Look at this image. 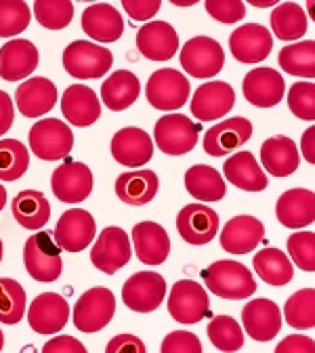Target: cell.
<instances>
[{
	"mask_svg": "<svg viewBox=\"0 0 315 353\" xmlns=\"http://www.w3.org/2000/svg\"><path fill=\"white\" fill-rule=\"evenodd\" d=\"M202 278H204L206 288L221 299L240 301L256 292V282L250 270L246 265L232 261V259H219L210 263L202 272Z\"/></svg>",
	"mask_w": 315,
	"mask_h": 353,
	"instance_id": "1",
	"label": "cell"
},
{
	"mask_svg": "<svg viewBox=\"0 0 315 353\" xmlns=\"http://www.w3.org/2000/svg\"><path fill=\"white\" fill-rule=\"evenodd\" d=\"M162 353H202V345L196 334L176 330L162 341Z\"/></svg>",
	"mask_w": 315,
	"mask_h": 353,
	"instance_id": "48",
	"label": "cell"
},
{
	"mask_svg": "<svg viewBox=\"0 0 315 353\" xmlns=\"http://www.w3.org/2000/svg\"><path fill=\"white\" fill-rule=\"evenodd\" d=\"M38 68V49L34 42L15 38L5 42L0 49V78L7 82H17L28 78Z\"/></svg>",
	"mask_w": 315,
	"mask_h": 353,
	"instance_id": "25",
	"label": "cell"
},
{
	"mask_svg": "<svg viewBox=\"0 0 315 353\" xmlns=\"http://www.w3.org/2000/svg\"><path fill=\"white\" fill-rule=\"evenodd\" d=\"M51 188L57 200L78 204L93 192V172L82 162H65L55 168L51 176Z\"/></svg>",
	"mask_w": 315,
	"mask_h": 353,
	"instance_id": "15",
	"label": "cell"
},
{
	"mask_svg": "<svg viewBox=\"0 0 315 353\" xmlns=\"http://www.w3.org/2000/svg\"><path fill=\"white\" fill-rule=\"evenodd\" d=\"M176 230L187 244L204 246L219 234V214L204 204H187L176 216Z\"/></svg>",
	"mask_w": 315,
	"mask_h": 353,
	"instance_id": "16",
	"label": "cell"
},
{
	"mask_svg": "<svg viewBox=\"0 0 315 353\" xmlns=\"http://www.w3.org/2000/svg\"><path fill=\"white\" fill-rule=\"evenodd\" d=\"M252 132H254V126L248 118H242V116L227 118V120H223L216 126H210L206 130L202 145H204V152L208 156H214V158L230 156L238 148L248 143Z\"/></svg>",
	"mask_w": 315,
	"mask_h": 353,
	"instance_id": "11",
	"label": "cell"
},
{
	"mask_svg": "<svg viewBox=\"0 0 315 353\" xmlns=\"http://www.w3.org/2000/svg\"><path fill=\"white\" fill-rule=\"evenodd\" d=\"M42 353H86V347L74 336H55L42 347Z\"/></svg>",
	"mask_w": 315,
	"mask_h": 353,
	"instance_id": "51",
	"label": "cell"
},
{
	"mask_svg": "<svg viewBox=\"0 0 315 353\" xmlns=\"http://www.w3.org/2000/svg\"><path fill=\"white\" fill-rule=\"evenodd\" d=\"M26 314V290L17 280L0 278V322L17 324Z\"/></svg>",
	"mask_w": 315,
	"mask_h": 353,
	"instance_id": "41",
	"label": "cell"
},
{
	"mask_svg": "<svg viewBox=\"0 0 315 353\" xmlns=\"http://www.w3.org/2000/svg\"><path fill=\"white\" fill-rule=\"evenodd\" d=\"M288 108L301 120L315 118V84L313 82H296L290 86L288 93Z\"/></svg>",
	"mask_w": 315,
	"mask_h": 353,
	"instance_id": "46",
	"label": "cell"
},
{
	"mask_svg": "<svg viewBox=\"0 0 315 353\" xmlns=\"http://www.w3.org/2000/svg\"><path fill=\"white\" fill-rule=\"evenodd\" d=\"M82 30L97 42H116L124 32V21L118 9L108 3H95L84 9Z\"/></svg>",
	"mask_w": 315,
	"mask_h": 353,
	"instance_id": "29",
	"label": "cell"
},
{
	"mask_svg": "<svg viewBox=\"0 0 315 353\" xmlns=\"http://www.w3.org/2000/svg\"><path fill=\"white\" fill-rule=\"evenodd\" d=\"M122 7L134 21H148L160 11L162 3L160 0H124Z\"/></svg>",
	"mask_w": 315,
	"mask_h": 353,
	"instance_id": "49",
	"label": "cell"
},
{
	"mask_svg": "<svg viewBox=\"0 0 315 353\" xmlns=\"http://www.w3.org/2000/svg\"><path fill=\"white\" fill-rule=\"evenodd\" d=\"M242 324L246 332L250 334V339L258 343H267L282 328V312L274 301L252 299L242 309Z\"/></svg>",
	"mask_w": 315,
	"mask_h": 353,
	"instance_id": "20",
	"label": "cell"
},
{
	"mask_svg": "<svg viewBox=\"0 0 315 353\" xmlns=\"http://www.w3.org/2000/svg\"><path fill=\"white\" fill-rule=\"evenodd\" d=\"M112 63V51L95 42L74 40L63 51V68L70 76L78 80L101 78L110 72Z\"/></svg>",
	"mask_w": 315,
	"mask_h": 353,
	"instance_id": "4",
	"label": "cell"
},
{
	"mask_svg": "<svg viewBox=\"0 0 315 353\" xmlns=\"http://www.w3.org/2000/svg\"><path fill=\"white\" fill-rule=\"evenodd\" d=\"M15 101L26 118L44 116L57 103V86L49 78H30L17 86Z\"/></svg>",
	"mask_w": 315,
	"mask_h": 353,
	"instance_id": "28",
	"label": "cell"
},
{
	"mask_svg": "<svg viewBox=\"0 0 315 353\" xmlns=\"http://www.w3.org/2000/svg\"><path fill=\"white\" fill-rule=\"evenodd\" d=\"M13 118H15L13 99L5 91H0V137L13 126Z\"/></svg>",
	"mask_w": 315,
	"mask_h": 353,
	"instance_id": "53",
	"label": "cell"
},
{
	"mask_svg": "<svg viewBox=\"0 0 315 353\" xmlns=\"http://www.w3.org/2000/svg\"><path fill=\"white\" fill-rule=\"evenodd\" d=\"M0 261H3V240H0Z\"/></svg>",
	"mask_w": 315,
	"mask_h": 353,
	"instance_id": "57",
	"label": "cell"
},
{
	"mask_svg": "<svg viewBox=\"0 0 315 353\" xmlns=\"http://www.w3.org/2000/svg\"><path fill=\"white\" fill-rule=\"evenodd\" d=\"M313 349H315L313 339L303 336V334H292V336H286L276 347V353H313Z\"/></svg>",
	"mask_w": 315,
	"mask_h": 353,
	"instance_id": "52",
	"label": "cell"
},
{
	"mask_svg": "<svg viewBox=\"0 0 315 353\" xmlns=\"http://www.w3.org/2000/svg\"><path fill=\"white\" fill-rule=\"evenodd\" d=\"M288 259L303 272L315 270V234L296 232L288 238Z\"/></svg>",
	"mask_w": 315,
	"mask_h": 353,
	"instance_id": "45",
	"label": "cell"
},
{
	"mask_svg": "<svg viewBox=\"0 0 315 353\" xmlns=\"http://www.w3.org/2000/svg\"><path fill=\"white\" fill-rule=\"evenodd\" d=\"M236 105V93L227 82H206L192 97V114L202 122L227 116Z\"/></svg>",
	"mask_w": 315,
	"mask_h": 353,
	"instance_id": "18",
	"label": "cell"
},
{
	"mask_svg": "<svg viewBox=\"0 0 315 353\" xmlns=\"http://www.w3.org/2000/svg\"><path fill=\"white\" fill-rule=\"evenodd\" d=\"M185 190L200 202H219L227 194L219 170L206 164H196L185 172Z\"/></svg>",
	"mask_w": 315,
	"mask_h": 353,
	"instance_id": "35",
	"label": "cell"
},
{
	"mask_svg": "<svg viewBox=\"0 0 315 353\" xmlns=\"http://www.w3.org/2000/svg\"><path fill=\"white\" fill-rule=\"evenodd\" d=\"M30 166V152L19 139H0V181H17Z\"/></svg>",
	"mask_w": 315,
	"mask_h": 353,
	"instance_id": "39",
	"label": "cell"
},
{
	"mask_svg": "<svg viewBox=\"0 0 315 353\" xmlns=\"http://www.w3.org/2000/svg\"><path fill=\"white\" fill-rule=\"evenodd\" d=\"M265 240V228L256 216L240 214L230 219L221 232V246L230 254H248Z\"/></svg>",
	"mask_w": 315,
	"mask_h": 353,
	"instance_id": "21",
	"label": "cell"
},
{
	"mask_svg": "<svg viewBox=\"0 0 315 353\" xmlns=\"http://www.w3.org/2000/svg\"><path fill=\"white\" fill-rule=\"evenodd\" d=\"M34 15L47 30H63L74 19V5L70 0H38L34 3Z\"/></svg>",
	"mask_w": 315,
	"mask_h": 353,
	"instance_id": "43",
	"label": "cell"
},
{
	"mask_svg": "<svg viewBox=\"0 0 315 353\" xmlns=\"http://www.w3.org/2000/svg\"><path fill=\"white\" fill-rule=\"evenodd\" d=\"M132 244L139 261L145 265H162L170 254V238L154 221H141L132 228Z\"/></svg>",
	"mask_w": 315,
	"mask_h": 353,
	"instance_id": "26",
	"label": "cell"
},
{
	"mask_svg": "<svg viewBox=\"0 0 315 353\" xmlns=\"http://www.w3.org/2000/svg\"><path fill=\"white\" fill-rule=\"evenodd\" d=\"M208 339L219 351H240L244 345L242 326L232 316H214L208 324Z\"/></svg>",
	"mask_w": 315,
	"mask_h": 353,
	"instance_id": "42",
	"label": "cell"
},
{
	"mask_svg": "<svg viewBox=\"0 0 315 353\" xmlns=\"http://www.w3.org/2000/svg\"><path fill=\"white\" fill-rule=\"evenodd\" d=\"M208 294L194 280H179L168 294V314L179 324H198L208 316Z\"/></svg>",
	"mask_w": 315,
	"mask_h": 353,
	"instance_id": "8",
	"label": "cell"
},
{
	"mask_svg": "<svg viewBox=\"0 0 315 353\" xmlns=\"http://www.w3.org/2000/svg\"><path fill=\"white\" fill-rule=\"evenodd\" d=\"M112 156L122 166H143L154 156V143L152 137L143 128L128 126L118 130L112 139Z\"/></svg>",
	"mask_w": 315,
	"mask_h": 353,
	"instance_id": "22",
	"label": "cell"
},
{
	"mask_svg": "<svg viewBox=\"0 0 315 353\" xmlns=\"http://www.w3.org/2000/svg\"><path fill=\"white\" fill-rule=\"evenodd\" d=\"M13 216L23 230H42L51 219V204L44 194L36 190H23L13 200Z\"/></svg>",
	"mask_w": 315,
	"mask_h": 353,
	"instance_id": "34",
	"label": "cell"
},
{
	"mask_svg": "<svg viewBox=\"0 0 315 353\" xmlns=\"http://www.w3.org/2000/svg\"><path fill=\"white\" fill-rule=\"evenodd\" d=\"M179 61H181L185 74L194 78H212L225 65V51L214 38L196 36L185 42Z\"/></svg>",
	"mask_w": 315,
	"mask_h": 353,
	"instance_id": "10",
	"label": "cell"
},
{
	"mask_svg": "<svg viewBox=\"0 0 315 353\" xmlns=\"http://www.w3.org/2000/svg\"><path fill=\"white\" fill-rule=\"evenodd\" d=\"M204 7L208 15L221 23H236L246 15V5L242 0H208Z\"/></svg>",
	"mask_w": 315,
	"mask_h": 353,
	"instance_id": "47",
	"label": "cell"
},
{
	"mask_svg": "<svg viewBox=\"0 0 315 353\" xmlns=\"http://www.w3.org/2000/svg\"><path fill=\"white\" fill-rule=\"evenodd\" d=\"M137 49L150 61L172 59L179 49L176 30L166 21H148L137 34Z\"/></svg>",
	"mask_w": 315,
	"mask_h": 353,
	"instance_id": "23",
	"label": "cell"
},
{
	"mask_svg": "<svg viewBox=\"0 0 315 353\" xmlns=\"http://www.w3.org/2000/svg\"><path fill=\"white\" fill-rule=\"evenodd\" d=\"M61 112L72 126H93L101 116V103L93 88L84 84H72L61 97Z\"/></svg>",
	"mask_w": 315,
	"mask_h": 353,
	"instance_id": "24",
	"label": "cell"
},
{
	"mask_svg": "<svg viewBox=\"0 0 315 353\" xmlns=\"http://www.w3.org/2000/svg\"><path fill=\"white\" fill-rule=\"evenodd\" d=\"M158 174L154 170H132L118 174L116 194L124 204L145 206L158 194Z\"/></svg>",
	"mask_w": 315,
	"mask_h": 353,
	"instance_id": "31",
	"label": "cell"
},
{
	"mask_svg": "<svg viewBox=\"0 0 315 353\" xmlns=\"http://www.w3.org/2000/svg\"><path fill=\"white\" fill-rule=\"evenodd\" d=\"M28 139H30V150L34 152V156L47 162L65 158L74 148L72 128L57 118L38 120L30 128Z\"/></svg>",
	"mask_w": 315,
	"mask_h": 353,
	"instance_id": "3",
	"label": "cell"
},
{
	"mask_svg": "<svg viewBox=\"0 0 315 353\" xmlns=\"http://www.w3.org/2000/svg\"><path fill=\"white\" fill-rule=\"evenodd\" d=\"M230 49L240 63H258L272 53L274 38L265 26L246 23L230 36Z\"/></svg>",
	"mask_w": 315,
	"mask_h": 353,
	"instance_id": "19",
	"label": "cell"
},
{
	"mask_svg": "<svg viewBox=\"0 0 315 353\" xmlns=\"http://www.w3.org/2000/svg\"><path fill=\"white\" fill-rule=\"evenodd\" d=\"M105 353H145V345L132 334H118L108 343Z\"/></svg>",
	"mask_w": 315,
	"mask_h": 353,
	"instance_id": "50",
	"label": "cell"
},
{
	"mask_svg": "<svg viewBox=\"0 0 315 353\" xmlns=\"http://www.w3.org/2000/svg\"><path fill=\"white\" fill-rule=\"evenodd\" d=\"M26 272L38 282H55L63 272L61 248L49 232H36L23 246Z\"/></svg>",
	"mask_w": 315,
	"mask_h": 353,
	"instance_id": "2",
	"label": "cell"
},
{
	"mask_svg": "<svg viewBox=\"0 0 315 353\" xmlns=\"http://www.w3.org/2000/svg\"><path fill=\"white\" fill-rule=\"evenodd\" d=\"M307 28V15L296 3H280L272 11V30L280 40H298L305 36Z\"/></svg>",
	"mask_w": 315,
	"mask_h": 353,
	"instance_id": "37",
	"label": "cell"
},
{
	"mask_svg": "<svg viewBox=\"0 0 315 353\" xmlns=\"http://www.w3.org/2000/svg\"><path fill=\"white\" fill-rule=\"evenodd\" d=\"M286 324L296 330H307L315 326V290L303 288L296 290L284 305Z\"/></svg>",
	"mask_w": 315,
	"mask_h": 353,
	"instance_id": "40",
	"label": "cell"
},
{
	"mask_svg": "<svg viewBox=\"0 0 315 353\" xmlns=\"http://www.w3.org/2000/svg\"><path fill=\"white\" fill-rule=\"evenodd\" d=\"M242 91L246 101L254 108H274L284 99L286 82L272 68H254L244 76Z\"/></svg>",
	"mask_w": 315,
	"mask_h": 353,
	"instance_id": "17",
	"label": "cell"
},
{
	"mask_svg": "<svg viewBox=\"0 0 315 353\" xmlns=\"http://www.w3.org/2000/svg\"><path fill=\"white\" fill-rule=\"evenodd\" d=\"M32 11L23 0H0V36L11 38L30 26Z\"/></svg>",
	"mask_w": 315,
	"mask_h": 353,
	"instance_id": "44",
	"label": "cell"
},
{
	"mask_svg": "<svg viewBox=\"0 0 315 353\" xmlns=\"http://www.w3.org/2000/svg\"><path fill=\"white\" fill-rule=\"evenodd\" d=\"M141 82L128 70H118L101 84V99L112 112H122L139 99Z\"/></svg>",
	"mask_w": 315,
	"mask_h": 353,
	"instance_id": "33",
	"label": "cell"
},
{
	"mask_svg": "<svg viewBox=\"0 0 315 353\" xmlns=\"http://www.w3.org/2000/svg\"><path fill=\"white\" fill-rule=\"evenodd\" d=\"M200 128L183 114H166L154 126V141L168 156H183L198 143Z\"/></svg>",
	"mask_w": 315,
	"mask_h": 353,
	"instance_id": "7",
	"label": "cell"
},
{
	"mask_svg": "<svg viewBox=\"0 0 315 353\" xmlns=\"http://www.w3.org/2000/svg\"><path fill=\"white\" fill-rule=\"evenodd\" d=\"M313 137H315V130L313 126H309L305 132H303V139H301V148H303V156L309 164L315 162V154H313Z\"/></svg>",
	"mask_w": 315,
	"mask_h": 353,
	"instance_id": "54",
	"label": "cell"
},
{
	"mask_svg": "<svg viewBox=\"0 0 315 353\" xmlns=\"http://www.w3.org/2000/svg\"><path fill=\"white\" fill-rule=\"evenodd\" d=\"M68 320H70V305L57 292L38 294L28 309L30 328L38 334H55L61 328H65Z\"/></svg>",
	"mask_w": 315,
	"mask_h": 353,
	"instance_id": "14",
	"label": "cell"
},
{
	"mask_svg": "<svg viewBox=\"0 0 315 353\" xmlns=\"http://www.w3.org/2000/svg\"><path fill=\"white\" fill-rule=\"evenodd\" d=\"M130 256H132V248L128 236L120 228H105L91 248L93 265L108 276H114L118 270H122L130 261Z\"/></svg>",
	"mask_w": 315,
	"mask_h": 353,
	"instance_id": "13",
	"label": "cell"
},
{
	"mask_svg": "<svg viewBox=\"0 0 315 353\" xmlns=\"http://www.w3.org/2000/svg\"><path fill=\"white\" fill-rule=\"evenodd\" d=\"M261 162L272 176H290L298 168L301 158L294 141L290 137L278 135L269 137L261 145Z\"/></svg>",
	"mask_w": 315,
	"mask_h": 353,
	"instance_id": "30",
	"label": "cell"
},
{
	"mask_svg": "<svg viewBox=\"0 0 315 353\" xmlns=\"http://www.w3.org/2000/svg\"><path fill=\"white\" fill-rule=\"evenodd\" d=\"M223 176L244 192H263L267 188V176L250 152H238L223 164Z\"/></svg>",
	"mask_w": 315,
	"mask_h": 353,
	"instance_id": "32",
	"label": "cell"
},
{
	"mask_svg": "<svg viewBox=\"0 0 315 353\" xmlns=\"http://www.w3.org/2000/svg\"><path fill=\"white\" fill-rule=\"evenodd\" d=\"M276 214H278V221L284 228H290V230L309 228L315 219V196H313V192L303 190V188H294V190L284 192L278 198Z\"/></svg>",
	"mask_w": 315,
	"mask_h": 353,
	"instance_id": "27",
	"label": "cell"
},
{
	"mask_svg": "<svg viewBox=\"0 0 315 353\" xmlns=\"http://www.w3.org/2000/svg\"><path fill=\"white\" fill-rule=\"evenodd\" d=\"M5 204H7V190L0 185V210L5 208Z\"/></svg>",
	"mask_w": 315,
	"mask_h": 353,
	"instance_id": "55",
	"label": "cell"
},
{
	"mask_svg": "<svg viewBox=\"0 0 315 353\" xmlns=\"http://www.w3.org/2000/svg\"><path fill=\"white\" fill-rule=\"evenodd\" d=\"M166 296V282L156 272L132 274L122 286V301L137 314H152Z\"/></svg>",
	"mask_w": 315,
	"mask_h": 353,
	"instance_id": "9",
	"label": "cell"
},
{
	"mask_svg": "<svg viewBox=\"0 0 315 353\" xmlns=\"http://www.w3.org/2000/svg\"><path fill=\"white\" fill-rule=\"evenodd\" d=\"M280 68L290 76H315V40L294 42L280 51Z\"/></svg>",
	"mask_w": 315,
	"mask_h": 353,
	"instance_id": "38",
	"label": "cell"
},
{
	"mask_svg": "<svg viewBox=\"0 0 315 353\" xmlns=\"http://www.w3.org/2000/svg\"><path fill=\"white\" fill-rule=\"evenodd\" d=\"M145 97L150 105L156 110L162 112L179 110L190 99V80L181 72L170 68L156 70L148 80Z\"/></svg>",
	"mask_w": 315,
	"mask_h": 353,
	"instance_id": "6",
	"label": "cell"
},
{
	"mask_svg": "<svg viewBox=\"0 0 315 353\" xmlns=\"http://www.w3.org/2000/svg\"><path fill=\"white\" fill-rule=\"evenodd\" d=\"M95 234H97V225L93 214L84 208H72L63 212L61 219L57 221L53 238L61 250L80 252L95 240Z\"/></svg>",
	"mask_w": 315,
	"mask_h": 353,
	"instance_id": "12",
	"label": "cell"
},
{
	"mask_svg": "<svg viewBox=\"0 0 315 353\" xmlns=\"http://www.w3.org/2000/svg\"><path fill=\"white\" fill-rule=\"evenodd\" d=\"M254 272L256 276L272 284V286H286L292 280V261L280 248H263L254 254Z\"/></svg>",
	"mask_w": 315,
	"mask_h": 353,
	"instance_id": "36",
	"label": "cell"
},
{
	"mask_svg": "<svg viewBox=\"0 0 315 353\" xmlns=\"http://www.w3.org/2000/svg\"><path fill=\"white\" fill-rule=\"evenodd\" d=\"M116 314V296L110 288L86 290L74 307V326L80 332L93 334L105 328Z\"/></svg>",
	"mask_w": 315,
	"mask_h": 353,
	"instance_id": "5",
	"label": "cell"
},
{
	"mask_svg": "<svg viewBox=\"0 0 315 353\" xmlns=\"http://www.w3.org/2000/svg\"><path fill=\"white\" fill-rule=\"evenodd\" d=\"M3 347H5V334H3V330H0V351H3Z\"/></svg>",
	"mask_w": 315,
	"mask_h": 353,
	"instance_id": "56",
	"label": "cell"
}]
</instances>
